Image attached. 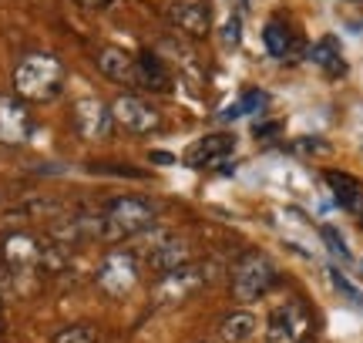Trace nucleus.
<instances>
[{"instance_id": "obj_1", "label": "nucleus", "mask_w": 363, "mask_h": 343, "mask_svg": "<svg viewBox=\"0 0 363 343\" xmlns=\"http://www.w3.org/2000/svg\"><path fill=\"white\" fill-rule=\"evenodd\" d=\"M13 91L21 101H54L65 91V64L44 51L27 54L13 67Z\"/></svg>"}, {"instance_id": "obj_23", "label": "nucleus", "mask_w": 363, "mask_h": 343, "mask_svg": "<svg viewBox=\"0 0 363 343\" xmlns=\"http://www.w3.org/2000/svg\"><path fill=\"white\" fill-rule=\"evenodd\" d=\"M320 236H323V242L330 246V252H333V256H340V259H350V249H347L343 236H340L333 225H323V229H320Z\"/></svg>"}, {"instance_id": "obj_2", "label": "nucleus", "mask_w": 363, "mask_h": 343, "mask_svg": "<svg viewBox=\"0 0 363 343\" xmlns=\"http://www.w3.org/2000/svg\"><path fill=\"white\" fill-rule=\"evenodd\" d=\"M158 209L142 196H118L101 209V242H121L155 225Z\"/></svg>"}, {"instance_id": "obj_7", "label": "nucleus", "mask_w": 363, "mask_h": 343, "mask_svg": "<svg viewBox=\"0 0 363 343\" xmlns=\"http://www.w3.org/2000/svg\"><path fill=\"white\" fill-rule=\"evenodd\" d=\"M208 283V273L206 266H182L169 276H158V286H155V303L158 306H175V303H185L192 300L195 293L202 290Z\"/></svg>"}, {"instance_id": "obj_12", "label": "nucleus", "mask_w": 363, "mask_h": 343, "mask_svg": "<svg viewBox=\"0 0 363 343\" xmlns=\"http://www.w3.org/2000/svg\"><path fill=\"white\" fill-rule=\"evenodd\" d=\"M189 259H192L189 242L172 236V232H158L152 249H148V266H152V273H158V276H169V273L182 269V266H189Z\"/></svg>"}, {"instance_id": "obj_22", "label": "nucleus", "mask_w": 363, "mask_h": 343, "mask_svg": "<svg viewBox=\"0 0 363 343\" xmlns=\"http://www.w3.org/2000/svg\"><path fill=\"white\" fill-rule=\"evenodd\" d=\"M330 283H333V286H337V290L343 293V296H347V300H350L353 306H363V293L357 290V286H353V283H350L347 276H343L340 269H330Z\"/></svg>"}, {"instance_id": "obj_9", "label": "nucleus", "mask_w": 363, "mask_h": 343, "mask_svg": "<svg viewBox=\"0 0 363 343\" xmlns=\"http://www.w3.org/2000/svg\"><path fill=\"white\" fill-rule=\"evenodd\" d=\"M34 132V118L27 101L17 94H4L0 98V145H24Z\"/></svg>"}, {"instance_id": "obj_17", "label": "nucleus", "mask_w": 363, "mask_h": 343, "mask_svg": "<svg viewBox=\"0 0 363 343\" xmlns=\"http://www.w3.org/2000/svg\"><path fill=\"white\" fill-rule=\"evenodd\" d=\"M326 185L333 189V196L343 209L350 212H360L363 215V189L353 175H343V172H326Z\"/></svg>"}, {"instance_id": "obj_15", "label": "nucleus", "mask_w": 363, "mask_h": 343, "mask_svg": "<svg viewBox=\"0 0 363 343\" xmlns=\"http://www.w3.org/2000/svg\"><path fill=\"white\" fill-rule=\"evenodd\" d=\"M135 74H138V88H148V91H169L172 88V74L165 71L162 57L152 51H142L135 57Z\"/></svg>"}, {"instance_id": "obj_24", "label": "nucleus", "mask_w": 363, "mask_h": 343, "mask_svg": "<svg viewBox=\"0 0 363 343\" xmlns=\"http://www.w3.org/2000/svg\"><path fill=\"white\" fill-rule=\"evenodd\" d=\"M239 38H242V21H239V13H235V17H229V21H225V44H239Z\"/></svg>"}, {"instance_id": "obj_5", "label": "nucleus", "mask_w": 363, "mask_h": 343, "mask_svg": "<svg viewBox=\"0 0 363 343\" xmlns=\"http://www.w3.org/2000/svg\"><path fill=\"white\" fill-rule=\"evenodd\" d=\"M313 327V313L299 300H289L286 306L272 310L262 330V343H299Z\"/></svg>"}, {"instance_id": "obj_11", "label": "nucleus", "mask_w": 363, "mask_h": 343, "mask_svg": "<svg viewBox=\"0 0 363 343\" xmlns=\"http://www.w3.org/2000/svg\"><path fill=\"white\" fill-rule=\"evenodd\" d=\"M40 256H44V246L30 232H11L0 246V263L7 266L11 273H30L40 266Z\"/></svg>"}, {"instance_id": "obj_18", "label": "nucleus", "mask_w": 363, "mask_h": 343, "mask_svg": "<svg viewBox=\"0 0 363 343\" xmlns=\"http://www.w3.org/2000/svg\"><path fill=\"white\" fill-rule=\"evenodd\" d=\"M310 57H313V64L323 67L330 78H337V74H343V71H347V61H343V51H340L337 38L316 40V44H313V51H310Z\"/></svg>"}, {"instance_id": "obj_19", "label": "nucleus", "mask_w": 363, "mask_h": 343, "mask_svg": "<svg viewBox=\"0 0 363 343\" xmlns=\"http://www.w3.org/2000/svg\"><path fill=\"white\" fill-rule=\"evenodd\" d=\"M262 44H266V51H269L272 57L286 61V54L293 51V34H289V27H286L283 21H269L266 30H262Z\"/></svg>"}, {"instance_id": "obj_26", "label": "nucleus", "mask_w": 363, "mask_h": 343, "mask_svg": "<svg viewBox=\"0 0 363 343\" xmlns=\"http://www.w3.org/2000/svg\"><path fill=\"white\" fill-rule=\"evenodd\" d=\"M279 128H283L279 121H266V125H256V135H259V138H266V135H276Z\"/></svg>"}, {"instance_id": "obj_13", "label": "nucleus", "mask_w": 363, "mask_h": 343, "mask_svg": "<svg viewBox=\"0 0 363 343\" xmlns=\"http://www.w3.org/2000/svg\"><path fill=\"white\" fill-rule=\"evenodd\" d=\"M233 152H235V135H206V138H199V142L189 145L185 165L206 169V165H216V162H222L225 155H233Z\"/></svg>"}, {"instance_id": "obj_27", "label": "nucleus", "mask_w": 363, "mask_h": 343, "mask_svg": "<svg viewBox=\"0 0 363 343\" xmlns=\"http://www.w3.org/2000/svg\"><path fill=\"white\" fill-rule=\"evenodd\" d=\"M148 159L158 162V165H172V162H175V155H169V152H152Z\"/></svg>"}, {"instance_id": "obj_25", "label": "nucleus", "mask_w": 363, "mask_h": 343, "mask_svg": "<svg viewBox=\"0 0 363 343\" xmlns=\"http://www.w3.org/2000/svg\"><path fill=\"white\" fill-rule=\"evenodd\" d=\"M78 7H84V11H108L115 0H74Z\"/></svg>"}, {"instance_id": "obj_4", "label": "nucleus", "mask_w": 363, "mask_h": 343, "mask_svg": "<svg viewBox=\"0 0 363 343\" xmlns=\"http://www.w3.org/2000/svg\"><path fill=\"white\" fill-rule=\"evenodd\" d=\"M138 273H142V266H138V256H135V252H131V249H111L101 259V266H98L94 279H98L101 293H108V296L121 300V296H128V293L135 290Z\"/></svg>"}, {"instance_id": "obj_21", "label": "nucleus", "mask_w": 363, "mask_h": 343, "mask_svg": "<svg viewBox=\"0 0 363 343\" xmlns=\"http://www.w3.org/2000/svg\"><path fill=\"white\" fill-rule=\"evenodd\" d=\"M54 343H98V333L88 323H74V327H65L61 333H54Z\"/></svg>"}, {"instance_id": "obj_28", "label": "nucleus", "mask_w": 363, "mask_h": 343, "mask_svg": "<svg viewBox=\"0 0 363 343\" xmlns=\"http://www.w3.org/2000/svg\"><path fill=\"white\" fill-rule=\"evenodd\" d=\"M208 343H222V340H208Z\"/></svg>"}, {"instance_id": "obj_8", "label": "nucleus", "mask_w": 363, "mask_h": 343, "mask_svg": "<svg viewBox=\"0 0 363 343\" xmlns=\"http://www.w3.org/2000/svg\"><path fill=\"white\" fill-rule=\"evenodd\" d=\"M71 125H74V132L84 142H104L111 135V128H115L111 105H104L101 98H81L71 108Z\"/></svg>"}, {"instance_id": "obj_10", "label": "nucleus", "mask_w": 363, "mask_h": 343, "mask_svg": "<svg viewBox=\"0 0 363 343\" xmlns=\"http://www.w3.org/2000/svg\"><path fill=\"white\" fill-rule=\"evenodd\" d=\"M165 21H169L179 34L185 38H208V30H212V13H208L206 4H199V0H172L169 7H165Z\"/></svg>"}, {"instance_id": "obj_6", "label": "nucleus", "mask_w": 363, "mask_h": 343, "mask_svg": "<svg viewBox=\"0 0 363 343\" xmlns=\"http://www.w3.org/2000/svg\"><path fill=\"white\" fill-rule=\"evenodd\" d=\"M111 118L131 135H152L162 128V111L138 94H118L111 101Z\"/></svg>"}, {"instance_id": "obj_16", "label": "nucleus", "mask_w": 363, "mask_h": 343, "mask_svg": "<svg viewBox=\"0 0 363 343\" xmlns=\"http://www.w3.org/2000/svg\"><path fill=\"white\" fill-rule=\"evenodd\" d=\"M259 333V320L249 310H233L229 317H222L219 323V340L222 343H249Z\"/></svg>"}, {"instance_id": "obj_20", "label": "nucleus", "mask_w": 363, "mask_h": 343, "mask_svg": "<svg viewBox=\"0 0 363 343\" xmlns=\"http://www.w3.org/2000/svg\"><path fill=\"white\" fill-rule=\"evenodd\" d=\"M266 101H269V94L259 91V88H249L235 105H229L225 111H222V118H242V115H252V111H259V108H266Z\"/></svg>"}, {"instance_id": "obj_14", "label": "nucleus", "mask_w": 363, "mask_h": 343, "mask_svg": "<svg viewBox=\"0 0 363 343\" xmlns=\"http://www.w3.org/2000/svg\"><path fill=\"white\" fill-rule=\"evenodd\" d=\"M94 64L108 81H118V84H131L138 88V74H135V57L121 47H98L94 51Z\"/></svg>"}, {"instance_id": "obj_3", "label": "nucleus", "mask_w": 363, "mask_h": 343, "mask_svg": "<svg viewBox=\"0 0 363 343\" xmlns=\"http://www.w3.org/2000/svg\"><path fill=\"white\" fill-rule=\"evenodd\" d=\"M279 283V266L272 263L266 252L249 249L242 252L233 266V296L239 303H252Z\"/></svg>"}]
</instances>
